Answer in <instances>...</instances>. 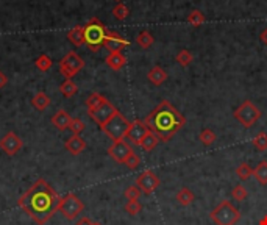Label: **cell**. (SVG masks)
<instances>
[{
	"mask_svg": "<svg viewBox=\"0 0 267 225\" xmlns=\"http://www.w3.org/2000/svg\"><path fill=\"white\" fill-rule=\"evenodd\" d=\"M63 197L44 178H38L25 194L19 197V207L38 225H46L60 211Z\"/></svg>",
	"mask_w": 267,
	"mask_h": 225,
	"instance_id": "cell-1",
	"label": "cell"
},
{
	"mask_svg": "<svg viewBox=\"0 0 267 225\" xmlns=\"http://www.w3.org/2000/svg\"><path fill=\"white\" fill-rule=\"evenodd\" d=\"M144 122L149 130L159 138V141L167 143L185 127L186 119L171 102L163 100L145 117Z\"/></svg>",
	"mask_w": 267,
	"mask_h": 225,
	"instance_id": "cell-2",
	"label": "cell"
},
{
	"mask_svg": "<svg viewBox=\"0 0 267 225\" xmlns=\"http://www.w3.org/2000/svg\"><path fill=\"white\" fill-rule=\"evenodd\" d=\"M84 27V44L93 52H98V48L103 47L105 38H107V27H105L97 17H93Z\"/></svg>",
	"mask_w": 267,
	"mask_h": 225,
	"instance_id": "cell-3",
	"label": "cell"
},
{
	"mask_svg": "<svg viewBox=\"0 0 267 225\" xmlns=\"http://www.w3.org/2000/svg\"><path fill=\"white\" fill-rule=\"evenodd\" d=\"M209 217L216 225H235L241 217V213L228 200H223L211 211Z\"/></svg>",
	"mask_w": 267,
	"mask_h": 225,
	"instance_id": "cell-4",
	"label": "cell"
},
{
	"mask_svg": "<svg viewBox=\"0 0 267 225\" xmlns=\"http://www.w3.org/2000/svg\"><path fill=\"white\" fill-rule=\"evenodd\" d=\"M128 127H130L128 119H126L122 112L117 111L107 124L100 127V129H102V131L105 133V135H107L108 138H111L112 143H114V141H121V139L125 138L126 131H128Z\"/></svg>",
	"mask_w": 267,
	"mask_h": 225,
	"instance_id": "cell-5",
	"label": "cell"
},
{
	"mask_svg": "<svg viewBox=\"0 0 267 225\" xmlns=\"http://www.w3.org/2000/svg\"><path fill=\"white\" fill-rule=\"evenodd\" d=\"M233 114L239 124L244 125L245 129H250V127H253L259 121L263 112L251 100H245L235 110Z\"/></svg>",
	"mask_w": 267,
	"mask_h": 225,
	"instance_id": "cell-6",
	"label": "cell"
},
{
	"mask_svg": "<svg viewBox=\"0 0 267 225\" xmlns=\"http://www.w3.org/2000/svg\"><path fill=\"white\" fill-rule=\"evenodd\" d=\"M84 67V61L77 52H69L64 55V58L60 61V72L66 77V80H72V77L77 75Z\"/></svg>",
	"mask_w": 267,
	"mask_h": 225,
	"instance_id": "cell-7",
	"label": "cell"
},
{
	"mask_svg": "<svg viewBox=\"0 0 267 225\" xmlns=\"http://www.w3.org/2000/svg\"><path fill=\"white\" fill-rule=\"evenodd\" d=\"M83 209H84L83 202L75 194H72V193L64 195L61 199L60 211H61V214L64 216L66 219H69V221L77 219V217H79L83 213Z\"/></svg>",
	"mask_w": 267,
	"mask_h": 225,
	"instance_id": "cell-8",
	"label": "cell"
},
{
	"mask_svg": "<svg viewBox=\"0 0 267 225\" xmlns=\"http://www.w3.org/2000/svg\"><path fill=\"white\" fill-rule=\"evenodd\" d=\"M159 183H161L159 177L155 174V171H152V169H147V171H144L141 175H138V178H136V186L141 189V193H144L147 195L157 191Z\"/></svg>",
	"mask_w": 267,
	"mask_h": 225,
	"instance_id": "cell-9",
	"label": "cell"
},
{
	"mask_svg": "<svg viewBox=\"0 0 267 225\" xmlns=\"http://www.w3.org/2000/svg\"><path fill=\"white\" fill-rule=\"evenodd\" d=\"M89 112V116H91V119L95 122V124H98V125H105L107 124L110 119L117 112V108L112 105L110 100H105L102 105H98L97 108H94V110H91V111H88Z\"/></svg>",
	"mask_w": 267,
	"mask_h": 225,
	"instance_id": "cell-10",
	"label": "cell"
},
{
	"mask_svg": "<svg viewBox=\"0 0 267 225\" xmlns=\"http://www.w3.org/2000/svg\"><path fill=\"white\" fill-rule=\"evenodd\" d=\"M149 127L145 125V122L142 121H133L130 122V127H128V131H126L125 138L128 139V143L135 144V145H141L142 143V139L149 135Z\"/></svg>",
	"mask_w": 267,
	"mask_h": 225,
	"instance_id": "cell-11",
	"label": "cell"
},
{
	"mask_svg": "<svg viewBox=\"0 0 267 225\" xmlns=\"http://www.w3.org/2000/svg\"><path fill=\"white\" fill-rule=\"evenodd\" d=\"M131 152H133V149L125 139L114 141L108 149V155L116 161V163H125V160L130 157Z\"/></svg>",
	"mask_w": 267,
	"mask_h": 225,
	"instance_id": "cell-12",
	"label": "cell"
},
{
	"mask_svg": "<svg viewBox=\"0 0 267 225\" xmlns=\"http://www.w3.org/2000/svg\"><path fill=\"white\" fill-rule=\"evenodd\" d=\"M22 139H20L14 131H8L6 135L0 139V149H2L8 157L17 155L19 150L22 149Z\"/></svg>",
	"mask_w": 267,
	"mask_h": 225,
	"instance_id": "cell-13",
	"label": "cell"
},
{
	"mask_svg": "<svg viewBox=\"0 0 267 225\" xmlns=\"http://www.w3.org/2000/svg\"><path fill=\"white\" fill-rule=\"evenodd\" d=\"M128 44L130 42L126 41L125 38H122L119 33L108 30L107 38H105V42H103V47L108 48L110 53H112V52H122Z\"/></svg>",
	"mask_w": 267,
	"mask_h": 225,
	"instance_id": "cell-14",
	"label": "cell"
},
{
	"mask_svg": "<svg viewBox=\"0 0 267 225\" xmlns=\"http://www.w3.org/2000/svg\"><path fill=\"white\" fill-rule=\"evenodd\" d=\"M64 147L70 155L77 157V155H80L84 149H86V143H84V139L80 135H72L64 143Z\"/></svg>",
	"mask_w": 267,
	"mask_h": 225,
	"instance_id": "cell-15",
	"label": "cell"
},
{
	"mask_svg": "<svg viewBox=\"0 0 267 225\" xmlns=\"http://www.w3.org/2000/svg\"><path fill=\"white\" fill-rule=\"evenodd\" d=\"M70 121H72V117H70V116H69V112H67V111H64V110L56 111L55 114L52 116V125L55 127L56 130H60V131L69 130Z\"/></svg>",
	"mask_w": 267,
	"mask_h": 225,
	"instance_id": "cell-16",
	"label": "cell"
},
{
	"mask_svg": "<svg viewBox=\"0 0 267 225\" xmlns=\"http://www.w3.org/2000/svg\"><path fill=\"white\" fill-rule=\"evenodd\" d=\"M105 63H107L108 67L112 69V70H121L126 64V58H125V55L122 52H112L107 56Z\"/></svg>",
	"mask_w": 267,
	"mask_h": 225,
	"instance_id": "cell-17",
	"label": "cell"
},
{
	"mask_svg": "<svg viewBox=\"0 0 267 225\" xmlns=\"http://www.w3.org/2000/svg\"><path fill=\"white\" fill-rule=\"evenodd\" d=\"M147 79L152 84L155 86H159V84H163L166 80H167V72L159 66H155L149 70V74H147Z\"/></svg>",
	"mask_w": 267,
	"mask_h": 225,
	"instance_id": "cell-18",
	"label": "cell"
},
{
	"mask_svg": "<svg viewBox=\"0 0 267 225\" xmlns=\"http://www.w3.org/2000/svg\"><path fill=\"white\" fill-rule=\"evenodd\" d=\"M67 39L74 46L80 47L84 44V27H74L72 30L67 32Z\"/></svg>",
	"mask_w": 267,
	"mask_h": 225,
	"instance_id": "cell-19",
	"label": "cell"
},
{
	"mask_svg": "<svg viewBox=\"0 0 267 225\" xmlns=\"http://www.w3.org/2000/svg\"><path fill=\"white\" fill-rule=\"evenodd\" d=\"M31 105L36 110L44 111V110L48 108V105H50V97H48L46 93H38L36 96L31 98Z\"/></svg>",
	"mask_w": 267,
	"mask_h": 225,
	"instance_id": "cell-20",
	"label": "cell"
},
{
	"mask_svg": "<svg viewBox=\"0 0 267 225\" xmlns=\"http://www.w3.org/2000/svg\"><path fill=\"white\" fill-rule=\"evenodd\" d=\"M194 194L189 188H181L180 191L177 193V202L180 203L181 207H188L191 205V203L194 202Z\"/></svg>",
	"mask_w": 267,
	"mask_h": 225,
	"instance_id": "cell-21",
	"label": "cell"
},
{
	"mask_svg": "<svg viewBox=\"0 0 267 225\" xmlns=\"http://www.w3.org/2000/svg\"><path fill=\"white\" fill-rule=\"evenodd\" d=\"M158 143H159V138L155 135L153 131H149V135H147L142 139V143H141V147H142L145 152H152L155 147L158 145Z\"/></svg>",
	"mask_w": 267,
	"mask_h": 225,
	"instance_id": "cell-22",
	"label": "cell"
},
{
	"mask_svg": "<svg viewBox=\"0 0 267 225\" xmlns=\"http://www.w3.org/2000/svg\"><path fill=\"white\" fill-rule=\"evenodd\" d=\"M253 175H255L259 185H267V161H261L253 171Z\"/></svg>",
	"mask_w": 267,
	"mask_h": 225,
	"instance_id": "cell-23",
	"label": "cell"
},
{
	"mask_svg": "<svg viewBox=\"0 0 267 225\" xmlns=\"http://www.w3.org/2000/svg\"><path fill=\"white\" fill-rule=\"evenodd\" d=\"M153 41L155 38L152 36L150 32H141L136 36V42L141 48H150L153 46Z\"/></svg>",
	"mask_w": 267,
	"mask_h": 225,
	"instance_id": "cell-24",
	"label": "cell"
},
{
	"mask_svg": "<svg viewBox=\"0 0 267 225\" xmlns=\"http://www.w3.org/2000/svg\"><path fill=\"white\" fill-rule=\"evenodd\" d=\"M205 14H203L200 10H192L188 14V24H191L192 27H200L205 24Z\"/></svg>",
	"mask_w": 267,
	"mask_h": 225,
	"instance_id": "cell-25",
	"label": "cell"
},
{
	"mask_svg": "<svg viewBox=\"0 0 267 225\" xmlns=\"http://www.w3.org/2000/svg\"><path fill=\"white\" fill-rule=\"evenodd\" d=\"M52 64H53L52 58L48 55H46V53L39 55L36 58V61H34V66H36V69L41 70V72H46V70H48L52 67Z\"/></svg>",
	"mask_w": 267,
	"mask_h": 225,
	"instance_id": "cell-26",
	"label": "cell"
},
{
	"mask_svg": "<svg viewBox=\"0 0 267 225\" xmlns=\"http://www.w3.org/2000/svg\"><path fill=\"white\" fill-rule=\"evenodd\" d=\"M60 93L64 97H72L79 93V86L72 81V80H66L64 83H61L60 86Z\"/></svg>",
	"mask_w": 267,
	"mask_h": 225,
	"instance_id": "cell-27",
	"label": "cell"
},
{
	"mask_svg": "<svg viewBox=\"0 0 267 225\" xmlns=\"http://www.w3.org/2000/svg\"><path fill=\"white\" fill-rule=\"evenodd\" d=\"M236 175H237V178L241 181H245V180H249L253 175V169L247 163H241L236 167Z\"/></svg>",
	"mask_w": 267,
	"mask_h": 225,
	"instance_id": "cell-28",
	"label": "cell"
},
{
	"mask_svg": "<svg viewBox=\"0 0 267 225\" xmlns=\"http://www.w3.org/2000/svg\"><path fill=\"white\" fill-rule=\"evenodd\" d=\"M107 98H105L102 94H98V93H93L91 94L88 98H86V108H88V111H91V110H94V108H97L98 105H102Z\"/></svg>",
	"mask_w": 267,
	"mask_h": 225,
	"instance_id": "cell-29",
	"label": "cell"
},
{
	"mask_svg": "<svg viewBox=\"0 0 267 225\" xmlns=\"http://www.w3.org/2000/svg\"><path fill=\"white\" fill-rule=\"evenodd\" d=\"M128 14H130V10H128V6L124 5L122 2H119L114 8H112V16H114L117 20H125L126 17H128Z\"/></svg>",
	"mask_w": 267,
	"mask_h": 225,
	"instance_id": "cell-30",
	"label": "cell"
},
{
	"mask_svg": "<svg viewBox=\"0 0 267 225\" xmlns=\"http://www.w3.org/2000/svg\"><path fill=\"white\" fill-rule=\"evenodd\" d=\"M177 63L180 66H183V67H188L189 64L192 63V60H194V56H192V53L189 52V50H186V48H183V50H180L178 52V55H177Z\"/></svg>",
	"mask_w": 267,
	"mask_h": 225,
	"instance_id": "cell-31",
	"label": "cell"
},
{
	"mask_svg": "<svg viewBox=\"0 0 267 225\" xmlns=\"http://www.w3.org/2000/svg\"><path fill=\"white\" fill-rule=\"evenodd\" d=\"M251 144L255 145L259 152H264V150H267V133H264V131H259L258 135H256L255 138H253Z\"/></svg>",
	"mask_w": 267,
	"mask_h": 225,
	"instance_id": "cell-32",
	"label": "cell"
},
{
	"mask_svg": "<svg viewBox=\"0 0 267 225\" xmlns=\"http://www.w3.org/2000/svg\"><path fill=\"white\" fill-rule=\"evenodd\" d=\"M199 138H200V143H202L203 145H211V144H213L214 141L217 139L216 133H214L213 130H209V129L202 130V133L199 135Z\"/></svg>",
	"mask_w": 267,
	"mask_h": 225,
	"instance_id": "cell-33",
	"label": "cell"
},
{
	"mask_svg": "<svg viewBox=\"0 0 267 225\" xmlns=\"http://www.w3.org/2000/svg\"><path fill=\"white\" fill-rule=\"evenodd\" d=\"M231 195H233L235 200L242 202L249 197V191H247V188H244L242 185H237V186L233 188V193H231Z\"/></svg>",
	"mask_w": 267,
	"mask_h": 225,
	"instance_id": "cell-34",
	"label": "cell"
},
{
	"mask_svg": "<svg viewBox=\"0 0 267 225\" xmlns=\"http://www.w3.org/2000/svg\"><path fill=\"white\" fill-rule=\"evenodd\" d=\"M84 122L79 117H72V121H70V125H69V130L72 131V135H80V133L84 130Z\"/></svg>",
	"mask_w": 267,
	"mask_h": 225,
	"instance_id": "cell-35",
	"label": "cell"
},
{
	"mask_svg": "<svg viewBox=\"0 0 267 225\" xmlns=\"http://www.w3.org/2000/svg\"><path fill=\"white\" fill-rule=\"evenodd\" d=\"M126 167L128 169H131V171H135V169H138L139 167V164H141V158H139V155H136L135 152H131V155L128 158L125 160V163H124Z\"/></svg>",
	"mask_w": 267,
	"mask_h": 225,
	"instance_id": "cell-36",
	"label": "cell"
},
{
	"mask_svg": "<svg viewBox=\"0 0 267 225\" xmlns=\"http://www.w3.org/2000/svg\"><path fill=\"white\" fill-rule=\"evenodd\" d=\"M125 211L130 216H136L139 211H141V203L138 200H128V202L125 203Z\"/></svg>",
	"mask_w": 267,
	"mask_h": 225,
	"instance_id": "cell-37",
	"label": "cell"
},
{
	"mask_svg": "<svg viewBox=\"0 0 267 225\" xmlns=\"http://www.w3.org/2000/svg\"><path fill=\"white\" fill-rule=\"evenodd\" d=\"M139 195H141V189H139L136 185L128 186V188L125 189V197H126V200H138Z\"/></svg>",
	"mask_w": 267,
	"mask_h": 225,
	"instance_id": "cell-38",
	"label": "cell"
},
{
	"mask_svg": "<svg viewBox=\"0 0 267 225\" xmlns=\"http://www.w3.org/2000/svg\"><path fill=\"white\" fill-rule=\"evenodd\" d=\"M94 222L89 219V217H80L79 221H77V224L75 225H93Z\"/></svg>",
	"mask_w": 267,
	"mask_h": 225,
	"instance_id": "cell-39",
	"label": "cell"
},
{
	"mask_svg": "<svg viewBox=\"0 0 267 225\" xmlns=\"http://www.w3.org/2000/svg\"><path fill=\"white\" fill-rule=\"evenodd\" d=\"M6 83H8V77H6L2 70H0V89L6 86Z\"/></svg>",
	"mask_w": 267,
	"mask_h": 225,
	"instance_id": "cell-40",
	"label": "cell"
},
{
	"mask_svg": "<svg viewBox=\"0 0 267 225\" xmlns=\"http://www.w3.org/2000/svg\"><path fill=\"white\" fill-rule=\"evenodd\" d=\"M259 38H261V41L264 42V44L267 46V28H266V30L261 33V36H259Z\"/></svg>",
	"mask_w": 267,
	"mask_h": 225,
	"instance_id": "cell-41",
	"label": "cell"
},
{
	"mask_svg": "<svg viewBox=\"0 0 267 225\" xmlns=\"http://www.w3.org/2000/svg\"><path fill=\"white\" fill-rule=\"evenodd\" d=\"M259 225H267V216L264 217V219H263L261 222H259Z\"/></svg>",
	"mask_w": 267,
	"mask_h": 225,
	"instance_id": "cell-42",
	"label": "cell"
},
{
	"mask_svg": "<svg viewBox=\"0 0 267 225\" xmlns=\"http://www.w3.org/2000/svg\"><path fill=\"white\" fill-rule=\"evenodd\" d=\"M93 225H102V224H100V222H94Z\"/></svg>",
	"mask_w": 267,
	"mask_h": 225,
	"instance_id": "cell-43",
	"label": "cell"
},
{
	"mask_svg": "<svg viewBox=\"0 0 267 225\" xmlns=\"http://www.w3.org/2000/svg\"><path fill=\"white\" fill-rule=\"evenodd\" d=\"M116 2H121V0H116Z\"/></svg>",
	"mask_w": 267,
	"mask_h": 225,
	"instance_id": "cell-44",
	"label": "cell"
}]
</instances>
